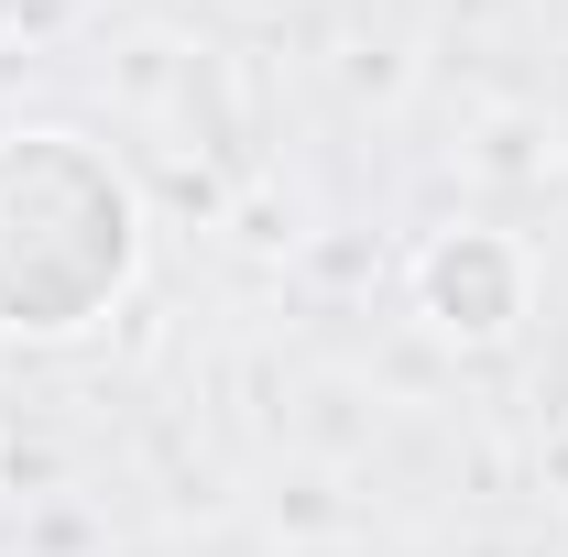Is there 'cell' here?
I'll return each mask as SVG.
<instances>
[{
  "label": "cell",
  "instance_id": "obj_1",
  "mask_svg": "<svg viewBox=\"0 0 568 557\" xmlns=\"http://www.w3.org/2000/svg\"><path fill=\"white\" fill-rule=\"evenodd\" d=\"M153 252L142 175L77 121L0 132V340H88L121 317Z\"/></svg>",
  "mask_w": 568,
  "mask_h": 557
},
{
  "label": "cell",
  "instance_id": "obj_4",
  "mask_svg": "<svg viewBox=\"0 0 568 557\" xmlns=\"http://www.w3.org/2000/svg\"><path fill=\"white\" fill-rule=\"evenodd\" d=\"M351 88H383V99H394V88H405V55H394V44H351Z\"/></svg>",
  "mask_w": 568,
  "mask_h": 557
},
{
  "label": "cell",
  "instance_id": "obj_3",
  "mask_svg": "<svg viewBox=\"0 0 568 557\" xmlns=\"http://www.w3.org/2000/svg\"><path fill=\"white\" fill-rule=\"evenodd\" d=\"M110 99L132 110V121H164L175 99H197L209 88V44H186V33H164V22H142V33H121L110 44Z\"/></svg>",
  "mask_w": 568,
  "mask_h": 557
},
{
  "label": "cell",
  "instance_id": "obj_5",
  "mask_svg": "<svg viewBox=\"0 0 568 557\" xmlns=\"http://www.w3.org/2000/svg\"><path fill=\"white\" fill-rule=\"evenodd\" d=\"M22 22H33V0H0V44H22Z\"/></svg>",
  "mask_w": 568,
  "mask_h": 557
},
{
  "label": "cell",
  "instance_id": "obj_2",
  "mask_svg": "<svg viewBox=\"0 0 568 557\" xmlns=\"http://www.w3.org/2000/svg\"><path fill=\"white\" fill-rule=\"evenodd\" d=\"M416 317H426V340H448V350L525 340V317H536V252H525L514 230H493V219L426 230V252H416Z\"/></svg>",
  "mask_w": 568,
  "mask_h": 557
}]
</instances>
